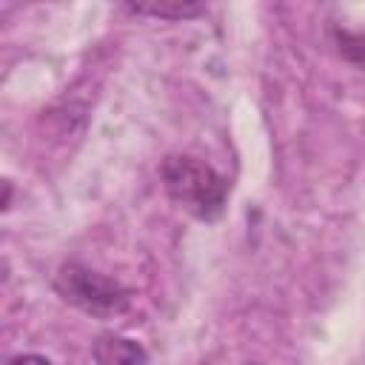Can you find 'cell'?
<instances>
[{"instance_id": "obj_1", "label": "cell", "mask_w": 365, "mask_h": 365, "mask_svg": "<svg viewBox=\"0 0 365 365\" xmlns=\"http://www.w3.org/2000/svg\"><path fill=\"white\" fill-rule=\"evenodd\" d=\"M160 177L168 197L191 217L202 222H214L222 217L231 188H228V180L208 163L188 154H174L163 160Z\"/></svg>"}, {"instance_id": "obj_2", "label": "cell", "mask_w": 365, "mask_h": 365, "mask_svg": "<svg viewBox=\"0 0 365 365\" xmlns=\"http://www.w3.org/2000/svg\"><path fill=\"white\" fill-rule=\"evenodd\" d=\"M54 291L88 317L108 319L128 308L131 294L111 277H103L80 262H66L54 277Z\"/></svg>"}, {"instance_id": "obj_3", "label": "cell", "mask_w": 365, "mask_h": 365, "mask_svg": "<svg viewBox=\"0 0 365 365\" xmlns=\"http://www.w3.org/2000/svg\"><path fill=\"white\" fill-rule=\"evenodd\" d=\"M91 356L97 365H148V354L137 339L120 334H103L91 345Z\"/></svg>"}, {"instance_id": "obj_4", "label": "cell", "mask_w": 365, "mask_h": 365, "mask_svg": "<svg viewBox=\"0 0 365 365\" xmlns=\"http://www.w3.org/2000/svg\"><path fill=\"white\" fill-rule=\"evenodd\" d=\"M125 9L134 14L165 17V20H185V17H197L205 11V6L200 3H128Z\"/></svg>"}, {"instance_id": "obj_5", "label": "cell", "mask_w": 365, "mask_h": 365, "mask_svg": "<svg viewBox=\"0 0 365 365\" xmlns=\"http://www.w3.org/2000/svg\"><path fill=\"white\" fill-rule=\"evenodd\" d=\"M336 46H339V54L365 68V31H348V29H336Z\"/></svg>"}, {"instance_id": "obj_6", "label": "cell", "mask_w": 365, "mask_h": 365, "mask_svg": "<svg viewBox=\"0 0 365 365\" xmlns=\"http://www.w3.org/2000/svg\"><path fill=\"white\" fill-rule=\"evenodd\" d=\"M11 365H51V359L40 356V354H23V356L11 359Z\"/></svg>"}]
</instances>
